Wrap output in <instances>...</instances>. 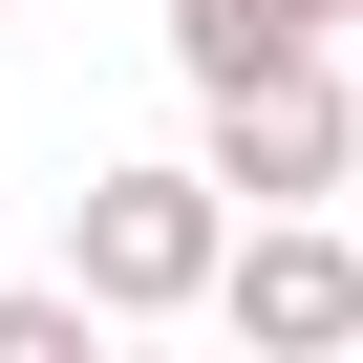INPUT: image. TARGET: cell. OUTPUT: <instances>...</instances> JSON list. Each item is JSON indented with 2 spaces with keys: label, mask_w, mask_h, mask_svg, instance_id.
<instances>
[{
  "label": "cell",
  "mask_w": 363,
  "mask_h": 363,
  "mask_svg": "<svg viewBox=\"0 0 363 363\" xmlns=\"http://www.w3.org/2000/svg\"><path fill=\"white\" fill-rule=\"evenodd\" d=\"M299 43H342L320 0H171V65H193V86H257V65H299Z\"/></svg>",
  "instance_id": "4"
},
{
  "label": "cell",
  "mask_w": 363,
  "mask_h": 363,
  "mask_svg": "<svg viewBox=\"0 0 363 363\" xmlns=\"http://www.w3.org/2000/svg\"><path fill=\"white\" fill-rule=\"evenodd\" d=\"M214 235H235V193L150 150V171H86L65 278H86V320H193V299H214Z\"/></svg>",
  "instance_id": "1"
},
{
  "label": "cell",
  "mask_w": 363,
  "mask_h": 363,
  "mask_svg": "<svg viewBox=\"0 0 363 363\" xmlns=\"http://www.w3.org/2000/svg\"><path fill=\"white\" fill-rule=\"evenodd\" d=\"M107 320H86V278H0V363H86Z\"/></svg>",
  "instance_id": "5"
},
{
  "label": "cell",
  "mask_w": 363,
  "mask_h": 363,
  "mask_svg": "<svg viewBox=\"0 0 363 363\" xmlns=\"http://www.w3.org/2000/svg\"><path fill=\"white\" fill-rule=\"evenodd\" d=\"M214 320L257 363H320V342H363V257L320 214H257V235H214Z\"/></svg>",
  "instance_id": "3"
},
{
  "label": "cell",
  "mask_w": 363,
  "mask_h": 363,
  "mask_svg": "<svg viewBox=\"0 0 363 363\" xmlns=\"http://www.w3.org/2000/svg\"><path fill=\"white\" fill-rule=\"evenodd\" d=\"M320 22H363V0H320Z\"/></svg>",
  "instance_id": "6"
},
{
  "label": "cell",
  "mask_w": 363,
  "mask_h": 363,
  "mask_svg": "<svg viewBox=\"0 0 363 363\" xmlns=\"http://www.w3.org/2000/svg\"><path fill=\"white\" fill-rule=\"evenodd\" d=\"M193 107H214V150H193V171H214L235 214H320V193H342V150H363V86H342L320 43H299V65H257V86H193Z\"/></svg>",
  "instance_id": "2"
}]
</instances>
